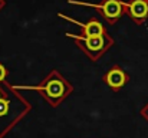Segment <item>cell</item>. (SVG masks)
Here are the masks:
<instances>
[{"mask_svg":"<svg viewBox=\"0 0 148 138\" xmlns=\"http://www.w3.org/2000/svg\"><path fill=\"white\" fill-rule=\"evenodd\" d=\"M6 95L0 98V138L32 111V104L7 81L4 82Z\"/></svg>","mask_w":148,"mask_h":138,"instance_id":"cell-1","label":"cell"},{"mask_svg":"<svg viewBox=\"0 0 148 138\" xmlns=\"http://www.w3.org/2000/svg\"><path fill=\"white\" fill-rule=\"evenodd\" d=\"M14 88L17 91L39 92L52 108L59 106L73 92L72 84L56 69H52L49 75L43 78V81H40V84L36 87H14Z\"/></svg>","mask_w":148,"mask_h":138,"instance_id":"cell-2","label":"cell"},{"mask_svg":"<svg viewBox=\"0 0 148 138\" xmlns=\"http://www.w3.org/2000/svg\"><path fill=\"white\" fill-rule=\"evenodd\" d=\"M66 38L73 39L76 42V46L89 58V60L97 62L101 59V56L108 52L111 49V46L114 45V39L108 35H99V36H82L79 33H65Z\"/></svg>","mask_w":148,"mask_h":138,"instance_id":"cell-3","label":"cell"},{"mask_svg":"<svg viewBox=\"0 0 148 138\" xmlns=\"http://www.w3.org/2000/svg\"><path fill=\"white\" fill-rule=\"evenodd\" d=\"M73 6L92 7L103 17L108 25H115L122 14H125V1L124 0H101V3H86L82 0H68Z\"/></svg>","mask_w":148,"mask_h":138,"instance_id":"cell-4","label":"cell"},{"mask_svg":"<svg viewBox=\"0 0 148 138\" xmlns=\"http://www.w3.org/2000/svg\"><path fill=\"white\" fill-rule=\"evenodd\" d=\"M58 17H60V19L69 22V23H73V25L79 26L81 30H82L79 35H82V36H99V35L106 33L105 26L99 22L97 17H91V19H89L88 22H85V23H84V22H79V20H76V19L71 17V16H66V14H63V13H60V12H58Z\"/></svg>","mask_w":148,"mask_h":138,"instance_id":"cell-5","label":"cell"},{"mask_svg":"<svg viewBox=\"0 0 148 138\" xmlns=\"http://www.w3.org/2000/svg\"><path fill=\"white\" fill-rule=\"evenodd\" d=\"M102 79L112 91H119L127 85V82L130 81V76L119 65H115L106 71Z\"/></svg>","mask_w":148,"mask_h":138,"instance_id":"cell-6","label":"cell"},{"mask_svg":"<svg viewBox=\"0 0 148 138\" xmlns=\"http://www.w3.org/2000/svg\"><path fill=\"white\" fill-rule=\"evenodd\" d=\"M125 14H128L137 25L144 23V20L148 19V1L147 0L125 1Z\"/></svg>","mask_w":148,"mask_h":138,"instance_id":"cell-7","label":"cell"},{"mask_svg":"<svg viewBox=\"0 0 148 138\" xmlns=\"http://www.w3.org/2000/svg\"><path fill=\"white\" fill-rule=\"evenodd\" d=\"M6 78H7V69L6 66L0 62V85H3L6 82Z\"/></svg>","mask_w":148,"mask_h":138,"instance_id":"cell-8","label":"cell"},{"mask_svg":"<svg viewBox=\"0 0 148 138\" xmlns=\"http://www.w3.org/2000/svg\"><path fill=\"white\" fill-rule=\"evenodd\" d=\"M141 115H143V118H144V119H147L148 121V104L145 105V106H143V108H141Z\"/></svg>","mask_w":148,"mask_h":138,"instance_id":"cell-9","label":"cell"},{"mask_svg":"<svg viewBox=\"0 0 148 138\" xmlns=\"http://www.w3.org/2000/svg\"><path fill=\"white\" fill-rule=\"evenodd\" d=\"M4 95H6V87L3 84V85H0V98H3Z\"/></svg>","mask_w":148,"mask_h":138,"instance_id":"cell-10","label":"cell"},{"mask_svg":"<svg viewBox=\"0 0 148 138\" xmlns=\"http://www.w3.org/2000/svg\"><path fill=\"white\" fill-rule=\"evenodd\" d=\"M6 7V0H0V12Z\"/></svg>","mask_w":148,"mask_h":138,"instance_id":"cell-11","label":"cell"},{"mask_svg":"<svg viewBox=\"0 0 148 138\" xmlns=\"http://www.w3.org/2000/svg\"><path fill=\"white\" fill-rule=\"evenodd\" d=\"M147 1H148V0H147Z\"/></svg>","mask_w":148,"mask_h":138,"instance_id":"cell-12","label":"cell"}]
</instances>
